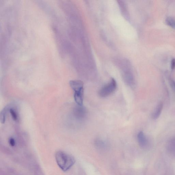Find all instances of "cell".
<instances>
[{
  "label": "cell",
  "instance_id": "8fae6325",
  "mask_svg": "<svg viewBox=\"0 0 175 175\" xmlns=\"http://www.w3.org/2000/svg\"><path fill=\"white\" fill-rule=\"evenodd\" d=\"M171 68L173 70L175 68V59H172L171 62Z\"/></svg>",
  "mask_w": 175,
  "mask_h": 175
},
{
  "label": "cell",
  "instance_id": "30bf717a",
  "mask_svg": "<svg viewBox=\"0 0 175 175\" xmlns=\"http://www.w3.org/2000/svg\"><path fill=\"white\" fill-rule=\"evenodd\" d=\"M9 145L11 146H12V147L15 146L16 145V141L15 139L13 138H11L9 139Z\"/></svg>",
  "mask_w": 175,
  "mask_h": 175
},
{
  "label": "cell",
  "instance_id": "52a82bcc",
  "mask_svg": "<svg viewBox=\"0 0 175 175\" xmlns=\"http://www.w3.org/2000/svg\"><path fill=\"white\" fill-rule=\"evenodd\" d=\"M166 22L168 25L175 29V20L173 18L170 17L167 18Z\"/></svg>",
  "mask_w": 175,
  "mask_h": 175
},
{
  "label": "cell",
  "instance_id": "ba28073f",
  "mask_svg": "<svg viewBox=\"0 0 175 175\" xmlns=\"http://www.w3.org/2000/svg\"><path fill=\"white\" fill-rule=\"evenodd\" d=\"M10 112L12 117L14 121H17L18 120V116L17 113L16 112V111L15 110H14L13 109L11 108L10 110Z\"/></svg>",
  "mask_w": 175,
  "mask_h": 175
},
{
  "label": "cell",
  "instance_id": "7a4b0ae2",
  "mask_svg": "<svg viewBox=\"0 0 175 175\" xmlns=\"http://www.w3.org/2000/svg\"><path fill=\"white\" fill-rule=\"evenodd\" d=\"M70 86L74 91V98L77 104L83 102L84 84L79 80H71Z\"/></svg>",
  "mask_w": 175,
  "mask_h": 175
},
{
  "label": "cell",
  "instance_id": "5b68a950",
  "mask_svg": "<svg viewBox=\"0 0 175 175\" xmlns=\"http://www.w3.org/2000/svg\"><path fill=\"white\" fill-rule=\"evenodd\" d=\"M138 139L139 145L142 148H145L148 145V140L144 132H139L138 135Z\"/></svg>",
  "mask_w": 175,
  "mask_h": 175
},
{
  "label": "cell",
  "instance_id": "9c48e42d",
  "mask_svg": "<svg viewBox=\"0 0 175 175\" xmlns=\"http://www.w3.org/2000/svg\"><path fill=\"white\" fill-rule=\"evenodd\" d=\"M6 117L5 112L4 110L2 111L1 115V121L2 123H4L5 122Z\"/></svg>",
  "mask_w": 175,
  "mask_h": 175
},
{
  "label": "cell",
  "instance_id": "7c38bea8",
  "mask_svg": "<svg viewBox=\"0 0 175 175\" xmlns=\"http://www.w3.org/2000/svg\"><path fill=\"white\" fill-rule=\"evenodd\" d=\"M171 82L172 85H173V86L174 89H175V82L174 81V80H172Z\"/></svg>",
  "mask_w": 175,
  "mask_h": 175
},
{
  "label": "cell",
  "instance_id": "277c9868",
  "mask_svg": "<svg viewBox=\"0 0 175 175\" xmlns=\"http://www.w3.org/2000/svg\"><path fill=\"white\" fill-rule=\"evenodd\" d=\"M76 116L79 119H82L86 117L87 115L86 109L82 106L79 105L74 110Z\"/></svg>",
  "mask_w": 175,
  "mask_h": 175
},
{
  "label": "cell",
  "instance_id": "8992f818",
  "mask_svg": "<svg viewBox=\"0 0 175 175\" xmlns=\"http://www.w3.org/2000/svg\"><path fill=\"white\" fill-rule=\"evenodd\" d=\"M163 108V104L162 102L158 104L152 114V117L153 119H157L159 117L162 112Z\"/></svg>",
  "mask_w": 175,
  "mask_h": 175
},
{
  "label": "cell",
  "instance_id": "3957f363",
  "mask_svg": "<svg viewBox=\"0 0 175 175\" xmlns=\"http://www.w3.org/2000/svg\"><path fill=\"white\" fill-rule=\"evenodd\" d=\"M117 84L114 79H112L110 82L105 85L99 91V95L101 97L105 98L112 94L117 88Z\"/></svg>",
  "mask_w": 175,
  "mask_h": 175
},
{
  "label": "cell",
  "instance_id": "6da1fadb",
  "mask_svg": "<svg viewBox=\"0 0 175 175\" xmlns=\"http://www.w3.org/2000/svg\"><path fill=\"white\" fill-rule=\"evenodd\" d=\"M57 164L63 171L69 170L75 162V160L73 156L63 151H58L55 155Z\"/></svg>",
  "mask_w": 175,
  "mask_h": 175
}]
</instances>
